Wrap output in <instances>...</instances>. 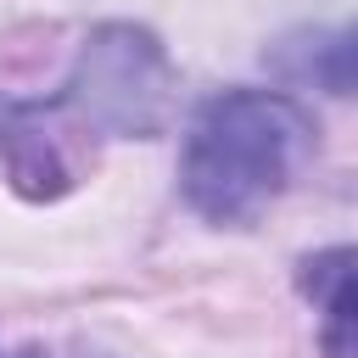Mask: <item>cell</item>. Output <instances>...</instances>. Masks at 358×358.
Segmentation results:
<instances>
[{
  "mask_svg": "<svg viewBox=\"0 0 358 358\" xmlns=\"http://www.w3.org/2000/svg\"><path fill=\"white\" fill-rule=\"evenodd\" d=\"M313 157V117L280 90H224L196 106L179 190L207 224H252Z\"/></svg>",
  "mask_w": 358,
  "mask_h": 358,
  "instance_id": "1",
  "label": "cell"
},
{
  "mask_svg": "<svg viewBox=\"0 0 358 358\" xmlns=\"http://www.w3.org/2000/svg\"><path fill=\"white\" fill-rule=\"evenodd\" d=\"M173 101H179V73L162 39L140 22H101L84 34L73 73L50 106L73 112L84 129L112 140H151L173 123Z\"/></svg>",
  "mask_w": 358,
  "mask_h": 358,
  "instance_id": "2",
  "label": "cell"
},
{
  "mask_svg": "<svg viewBox=\"0 0 358 358\" xmlns=\"http://www.w3.org/2000/svg\"><path fill=\"white\" fill-rule=\"evenodd\" d=\"M296 291L319 308V352L358 358V246H324L302 257Z\"/></svg>",
  "mask_w": 358,
  "mask_h": 358,
  "instance_id": "3",
  "label": "cell"
},
{
  "mask_svg": "<svg viewBox=\"0 0 358 358\" xmlns=\"http://www.w3.org/2000/svg\"><path fill=\"white\" fill-rule=\"evenodd\" d=\"M39 117H45V101H17L11 129H6V140H0L6 179H11V190L28 196V201H50V196H62V190L73 185V173H67L56 140L39 129Z\"/></svg>",
  "mask_w": 358,
  "mask_h": 358,
  "instance_id": "4",
  "label": "cell"
},
{
  "mask_svg": "<svg viewBox=\"0 0 358 358\" xmlns=\"http://www.w3.org/2000/svg\"><path fill=\"white\" fill-rule=\"evenodd\" d=\"M274 73H285L291 84L330 90V95H358V22L280 45L274 50Z\"/></svg>",
  "mask_w": 358,
  "mask_h": 358,
  "instance_id": "5",
  "label": "cell"
},
{
  "mask_svg": "<svg viewBox=\"0 0 358 358\" xmlns=\"http://www.w3.org/2000/svg\"><path fill=\"white\" fill-rule=\"evenodd\" d=\"M11 112H17V101H6V95H0V140H6V129H11Z\"/></svg>",
  "mask_w": 358,
  "mask_h": 358,
  "instance_id": "6",
  "label": "cell"
},
{
  "mask_svg": "<svg viewBox=\"0 0 358 358\" xmlns=\"http://www.w3.org/2000/svg\"><path fill=\"white\" fill-rule=\"evenodd\" d=\"M0 358H6V352H0Z\"/></svg>",
  "mask_w": 358,
  "mask_h": 358,
  "instance_id": "7",
  "label": "cell"
}]
</instances>
